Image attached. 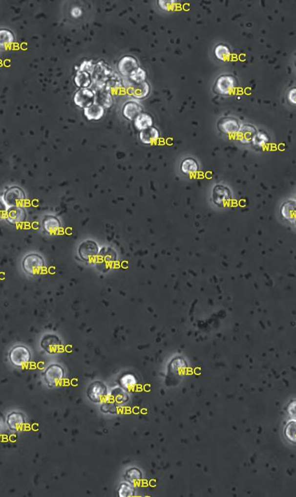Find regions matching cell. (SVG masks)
<instances>
[{"mask_svg": "<svg viewBox=\"0 0 296 497\" xmlns=\"http://www.w3.org/2000/svg\"><path fill=\"white\" fill-rule=\"evenodd\" d=\"M42 226L46 233L49 235H55L59 232L61 223L59 219L53 215H47L42 221Z\"/></svg>", "mask_w": 296, "mask_h": 497, "instance_id": "4fadbf2b", "label": "cell"}, {"mask_svg": "<svg viewBox=\"0 0 296 497\" xmlns=\"http://www.w3.org/2000/svg\"><path fill=\"white\" fill-rule=\"evenodd\" d=\"M289 94V100L294 104H296V88L292 89L290 90Z\"/></svg>", "mask_w": 296, "mask_h": 497, "instance_id": "836d02e7", "label": "cell"}, {"mask_svg": "<svg viewBox=\"0 0 296 497\" xmlns=\"http://www.w3.org/2000/svg\"><path fill=\"white\" fill-rule=\"evenodd\" d=\"M44 380L49 388L56 386L64 377V370L58 364L50 365L44 372Z\"/></svg>", "mask_w": 296, "mask_h": 497, "instance_id": "5b68a950", "label": "cell"}, {"mask_svg": "<svg viewBox=\"0 0 296 497\" xmlns=\"http://www.w3.org/2000/svg\"><path fill=\"white\" fill-rule=\"evenodd\" d=\"M9 207L6 205L2 197H0V220L6 219Z\"/></svg>", "mask_w": 296, "mask_h": 497, "instance_id": "d6a6232c", "label": "cell"}, {"mask_svg": "<svg viewBox=\"0 0 296 497\" xmlns=\"http://www.w3.org/2000/svg\"><path fill=\"white\" fill-rule=\"evenodd\" d=\"M268 140V137L263 132H258V134H256V135L252 137L253 143L255 146H258V147H262V146L264 145L265 143H267Z\"/></svg>", "mask_w": 296, "mask_h": 497, "instance_id": "4dcf8cb0", "label": "cell"}, {"mask_svg": "<svg viewBox=\"0 0 296 497\" xmlns=\"http://www.w3.org/2000/svg\"><path fill=\"white\" fill-rule=\"evenodd\" d=\"M129 77L135 84L143 83L147 79V72L142 68L138 67L130 74Z\"/></svg>", "mask_w": 296, "mask_h": 497, "instance_id": "484cf974", "label": "cell"}, {"mask_svg": "<svg viewBox=\"0 0 296 497\" xmlns=\"http://www.w3.org/2000/svg\"><path fill=\"white\" fill-rule=\"evenodd\" d=\"M120 383H121L122 388L129 389H132L135 387L136 380L134 375H131V374H126L121 378Z\"/></svg>", "mask_w": 296, "mask_h": 497, "instance_id": "4316f807", "label": "cell"}, {"mask_svg": "<svg viewBox=\"0 0 296 497\" xmlns=\"http://www.w3.org/2000/svg\"><path fill=\"white\" fill-rule=\"evenodd\" d=\"M212 197L215 204L224 206L231 198V191L224 186H216L213 188Z\"/></svg>", "mask_w": 296, "mask_h": 497, "instance_id": "7c38bea8", "label": "cell"}, {"mask_svg": "<svg viewBox=\"0 0 296 497\" xmlns=\"http://www.w3.org/2000/svg\"><path fill=\"white\" fill-rule=\"evenodd\" d=\"M218 129L224 133L232 134L239 131V125L235 119L226 118L218 123Z\"/></svg>", "mask_w": 296, "mask_h": 497, "instance_id": "e0dca14e", "label": "cell"}, {"mask_svg": "<svg viewBox=\"0 0 296 497\" xmlns=\"http://www.w3.org/2000/svg\"><path fill=\"white\" fill-rule=\"evenodd\" d=\"M26 216V212L21 206L9 207L6 214V219L11 224L16 225L23 222Z\"/></svg>", "mask_w": 296, "mask_h": 497, "instance_id": "30bf717a", "label": "cell"}, {"mask_svg": "<svg viewBox=\"0 0 296 497\" xmlns=\"http://www.w3.org/2000/svg\"><path fill=\"white\" fill-rule=\"evenodd\" d=\"M82 11L78 7L74 8L72 10V15L74 18H78L82 15Z\"/></svg>", "mask_w": 296, "mask_h": 497, "instance_id": "e575fe53", "label": "cell"}, {"mask_svg": "<svg viewBox=\"0 0 296 497\" xmlns=\"http://www.w3.org/2000/svg\"><path fill=\"white\" fill-rule=\"evenodd\" d=\"M214 53L216 57L221 61H228L231 56V51H230L229 47L222 44V43L216 46L215 48Z\"/></svg>", "mask_w": 296, "mask_h": 497, "instance_id": "d4e9b609", "label": "cell"}, {"mask_svg": "<svg viewBox=\"0 0 296 497\" xmlns=\"http://www.w3.org/2000/svg\"><path fill=\"white\" fill-rule=\"evenodd\" d=\"M9 361L14 367H22L30 362L31 353L28 348L22 345L14 346L9 354Z\"/></svg>", "mask_w": 296, "mask_h": 497, "instance_id": "7a4b0ae2", "label": "cell"}, {"mask_svg": "<svg viewBox=\"0 0 296 497\" xmlns=\"http://www.w3.org/2000/svg\"><path fill=\"white\" fill-rule=\"evenodd\" d=\"M98 253V245L95 241L88 239L82 242L79 246V256L85 261L90 262L94 260Z\"/></svg>", "mask_w": 296, "mask_h": 497, "instance_id": "8992f818", "label": "cell"}, {"mask_svg": "<svg viewBox=\"0 0 296 497\" xmlns=\"http://www.w3.org/2000/svg\"><path fill=\"white\" fill-rule=\"evenodd\" d=\"M119 72L124 76L130 77L131 74L138 68V63L135 58L131 56H125L120 61L119 63Z\"/></svg>", "mask_w": 296, "mask_h": 497, "instance_id": "8fae6325", "label": "cell"}, {"mask_svg": "<svg viewBox=\"0 0 296 497\" xmlns=\"http://www.w3.org/2000/svg\"><path fill=\"white\" fill-rule=\"evenodd\" d=\"M126 477L130 483H135L137 480H140L142 475L140 471L135 468H132L126 472Z\"/></svg>", "mask_w": 296, "mask_h": 497, "instance_id": "f1b7e54d", "label": "cell"}, {"mask_svg": "<svg viewBox=\"0 0 296 497\" xmlns=\"http://www.w3.org/2000/svg\"><path fill=\"white\" fill-rule=\"evenodd\" d=\"M74 101L77 106L85 109L94 104L95 95L88 89L82 88L76 93Z\"/></svg>", "mask_w": 296, "mask_h": 497, "instance_id": "9c48e42d", "label": "cell"}, {"mask_svg": "<svg viewBox=\"0 0 296 497\" xmlns=\"http://www.w3.org/2000/svg\"><path fill=\"white\" fill-rule=\"evenodd\" d=\"M74 82L79 87L82 88H86L90 84V75L85 71L79 70L74 78Z\"/></svg>", "mask_w": 296, "mask_h": 497, "instance_id": "cb8c5ba5", "label": "cell"}, {"mask_svg": "<svg viewBox=\"0 0 296 497\" xmlns=\"http://www.w3.org/2000/svg\"><path fill=\"white\" fill-rule=\"evenodd\" d=\"M84 115L89 121H98L104 115L105 109L98 103H94L84 109Z\"/></svg>", "mask_w": 296, "mask_h": 497, "instance_id": "5bb4252c", "label": "cell"}, {"mask_svg": "<svg viewBox=\"0 0 296 497\" xmlns=\"http://www.w3.org/2000/svg\"><path fill=\"white\" fill-rule=\"evenodd\" d=\"M0 428H1V427H0Z\"/></svg>", "mask_w": 296, "mask_h": 497, "instance_id": "d590c367", "label": "cell"}, {"mask_svg": "<svg viewBox=\"0 0 296 497\" xmlns=\"http://www.w3.org/2000/svg\"><path fill=\"white\" fill-rule=\"evenodd\" d=\"M41 347L48 354H56L62 348V341L54 334H46L41 341Z\"/></svg>", "mask_w": 296, "mask_h": 497, "instance_id": "ba28073f", "label": "cell"}, {"mask_svg": "<svg viewBox=\"0 0 296 497\" xmlns=\"http://www.w3.org/2000/svg\"><path fill=\"white\" fill-rule=\"evenodd\" d=\"M142 113V108L140 104L136 102H129L124 105L123 114L126 119L135 120V118Z\"/></svg>", "mask_w": 296, "mask_h": 497, "instance_id": "2e32d148", "label": "cell"}, {"mask_svg": "<svg viewBox=\"0 0 296 497\" xmlns=\"http://www.w3.org/2000/svg\"><path fill=\"white\" fill-rule=\"evenodd\" d=\"M153 123V118L146 113H141L134 120V125L136 129L140 131L152 127Z\"/></svg>", "mask_w": 296, "mask_h": 497, "instance_id": "ac0fdd59", "label": "cell"}, {"mask_svg": "<svg viewBox=\"0 0 296 497\" xmlns=\"http://www.w3.org/2000/svg\"><path fill=\"white\" fill-rule=\"evenodd\" d=\"M281 215L286 219L295 221L296 204L295 202L288 201L281 207Z\"/></svg>", "mask_w": 296, "mask_h": 497, "instance_id": "44dd1931", "label": "cell"}, {"mask_svg": "<svg viewBox=\"0 0 296 497\" xmlns=\"http://www.w3.org/2000/svg\"><path fill=\"white\" fill-rule=\"evenodd\" d=\"M149 86L147 82L135 84L130 88V93H132L136 98H144L148 95L149 93Z\"/></svg>", "mask_w": 296, "mask_h": 497, "instance_id": "ffe728a7", "label": "cell"}, {"mask_svg": "<svg viewBox=\"0 0 296 497\" xmlns=\"http://www.w3.org/2000/svg\"><path fill=\"white\" fill-rule=\"evenodd\" d=\"M14 42V35L10 30L6 29L0 30V48L9 47Z\"/></svg>", "mask_w": 296, "mask_h": 497, "instance_id": "603a6c76", "label": "cell"}, {"mask_svg": "<svg viewBox=\"0 0 296 497\" xmlns=\"http://www.w3.org/2000/svg\"><path fill=\"white\" fill-rule=\"evenodd\" d=\"M285 433L286 437L289 438L290 440L293 441H296V422L295 421L294 422H289L288 425L286 426L285 430Z\"/></svg>", "mask_w": 296, "mask_h": 497, "instance_id": "f546056e", "label": "cell"}, {"mask_svg": "<svg viewBox=\"0 0 296 497\" xmlns=\"http://www.w3.org/2000/svg\"><path fill=\"white\" fill-rule=\"evenodd\" d=\"M2 198L9 208L21 206L25 200V192L21 187L13 186L6 189Z\"/></svg>", "mask_w": 296, "mask_h": 497, "instance_id": "3957f363", "label": "cell"}, {"mask_svg": "<svg viewBox=\"0 0 296 497\" xmlns=\"http://www.w3.org/2000/svg\"><path fill=\"white\" fill-rule=\"evenodd\" d=\"M237 86V80L232 75H221L218 78L214 86V91L219 95H229L233 93Z\"/></svg>", "mask_w": 296, "mask_h": 497, "instance_id": "277c9868", "label": "cell"}, {"mask_svg": "<svg viewBox=\"0 0 296 497\" xmlns=\"http://www.w3.org/2000/svg\"><path fill=\"white\" fill-rule=\"evenodd\" d=\"M89 399L94 403H100L107 395V388L102 382H94L89 386L87 391Z\"/></svg>", "mask_w": 296, "mask_h": 497, "instance_id": "52a82bcc", "label": "cell"}, {"mask_svg": "<svg viewBox=\"0 0 296 497\" xmlns=\"http://www.w3.org/2000/svg\"><path fill=\"white\" fill-rule=\"evenodd\" d=\"M6 422L11 430H17L21 428L25 423V419L21 412H13L8 415Z\"/></svg>", "mask_w": 296, "mask_h": 497, "instance_id": "d6986e66", "label": "cell"}, {"mask_svg": "<svg viewBox=\"0 0 296 497\" xmlns=\"http://www.w3.org/2000/svg\"><path fill=\"white\" fill-rule=\"evenodd\" d=\"M45 262L42 256L36 253L27 254L22 260V268L27 275H37L43 271Z\"/></svg>", "mask_w": 296, "mask_h": 497, "instance_id": "6da1fadb", "label": "cell"}, {"mask_svg": "<svg viewBox=\"0 0 296 497\" xmlns=\"http://www.w3.org/2000/svg\"><path fill=\"white\" fill-rule=\"evenodd\" d=\"M182 173L186 174H191L198 171V164L193 158H186L181 165Z\"/></svg>", "mask_w": 296, "mask_h": 497, "instance_id": "7402d4cb", "label": "cell"}, {"mask_svg": "<svg viewBox=\"0 0 296 497\" xmlns=\"http://www.w3.org/2000/svg\"><path fill=\"white\" fill-rule=\"evenodd\" d=\"M118 493H119V497H132L135 494V490L130 484L122 483L119 487Z\"/></svg>", "mask_w": 296, "mask_h": 497, "instance_id": "83f0119b", "label": "cell"}, {"mask_svg": "<svg viewBox=\"0 0 296 497\" xmlns=\"http://www.w3.org/2000/svg\"><path fill=\"white\" fill-rule=\"evenodd\" d=\"M159 138V132L156 128L152 127L141 131L140 140L145 145H152Z\"/></svg>", "mask_w": 296, "mask_h": 497, "instance_id": "9a60e30c", "label": "cell"}, {"mask_svg": "<svg viewBox=\"0 0 296 497\" xmlns=\"http://www.w3.org/2000/svg\"><path fill=\"white\" fill-rule=\"evenodd\" d=\"M176 1H168V0H163V1H158V4L161 6L162 9L165 11H170L175 8Z\"/></svg>", "mask_w": 296, "mask_h": 497, "instance_id": "1f68e13d", "label": "cell"}]
</instances>
